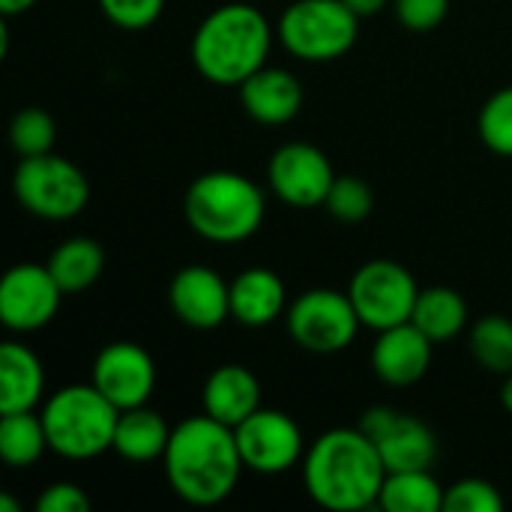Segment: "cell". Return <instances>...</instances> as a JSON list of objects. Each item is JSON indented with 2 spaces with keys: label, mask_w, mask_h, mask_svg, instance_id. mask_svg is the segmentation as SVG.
<instances>
[{
  "label": "cell",
  "mask_w": 512,
  "mask_h": 512,
  "mask_svg": "<svg viewBox=\"0 0 512 512\" xmlns=\"http://www.w3.org/2000/svg\"><path fill=\"white\" fill-rule=\"evenodd\" d=\"M90 384L117 408H141L150 402L156 390V363L135 342H111L105 345L90 369Z\"/></svg>",
  "instance_id": "cell-14"
},
{
  "label": "cell",
  "mask_w": 512,
  "mask_h": 512,
  "mask_svg": "<svg viewBox=\"0 0 512 512\" xmlns=\"http://www.w3.org/2000/svg\"><path fill=\"white\" fill-rule=\"evenodd\" d=\"M273 27L252 3L216 6L192 36L195 69L219 87H240L267 66Z\"/></svg>",
  "instance_id": "cell-3"
},
{
  "label": "cell",
  "mask_w": 512,
  "mask_h": 512,
  "mask_svg": "<svg viewBox=\"0 0 512 512\" xmlns=\"http://www.w3.org/2000/svg\"><path fill=\"white\" fill-rule=\"evenodd\" d=\"M345 6H348L357 18H372V15H378V12L387 6V0H345Z\"/></svg>",
  "instance_id": "cell-34"
},
{
  "label": "cell",
  "mask_w": 512,
  "mask_h": 512,
  "mask_svg": "<svg viewBox=\"0 0 512 512\" xmlns=\"http://www.w3.org/2000/svg\"><path fill=\"white\" fill-rule=\"evenodd\" d=\"M480 138L483 144L512 159V87L498 90L480 111Z\"/></svg>",
  "instance_id": "cell-29"
},
{
  "label": "cell",
  "mask_w": 512,
  "mask_h": 512,
  "mask_svg": "<svg viewBox=\"0 0 512 512\" xmlns=\"http://www.w3.org/2000/svg\"><path fill=\"white\" fill-rule=\"evenodd\" d=\"M0 417V459L9 468H30L42 459L45 450H51L42 414L18 411Z\"/></svg>",
  "instance_id": "cell-25"
},
{
  "label": "cell",
  "mask_w": 512,
  "mask_h": 512,
  "mask_svg": "<svg viewBox=\"0 0 512 512\" xmlns=\"http://www.w3.org/2000/svg\"><path fill=\"white\" fill-rule=\"evenodd\" d=\"M432 339L417 324L381 330L372 345V372L390 387L417 384L432 366Z\"/></svg>",
  "instance_id": "cell-16"
},
{
  "label": "cell",
  "mask_w": 512,
  "mask_h": 512,
  "mask_svg": "<svg viewBox=\"0 0 512 512\" xmlns=\"http://www.w3.org/2000/svg\"><path fill=\"white\" fill-rule=\"evenodd\" d=\"M48 270L63 288V294H78V291H87L102 276L105 252L90 237H69L51 252Z\"/></svg>",
  "instance_id": "cell-23"
},
{
  "label": "cell",
  "mask_w": 512,
  "mask_h": 512,
  "mask_svg": "<svg viewBox=\"0 0 512 512\" xmlns=\"http://www.w3.org/2000/svg\"><path fill=\"white\" fill-rule=\"evenodd\" d=\"M240 99L252 120L264 126H282L297 117L303 105V87L288 69L264 66L240 84Z\"/></svg>",
  "instance_id": "cell-18"
},
{
  "label": "cell",
  "mask_w": 512,
  "mask_h": 512,
  "mask_svg": "<svg viewBox=\"0 0 512 512\" xmlns=\"http://www.w3.org/2000/svg\"><path fill=\"white\" fill-rule=\"evenodd\" d=\"M267 177L279 201L297 210H309V207H324L336 171L321 147L306 141H291L273 153Z\"/></svg>",
  "instance_id": "cell-13"
},
{
  "label": "cell",
  "mask_w": 512,
  "mask_h": 512,
  "mask_svg": "<svg viewBox=\"0 0 512 512\" xmlns=\"http://www.w3.org/2000/svg\"><path fill=\"white\" fill-rule=\"evenodd\" d=\"M33 6H36V0H0V12H3V18L21 15V12H27V9H33Z\"/></svg>",
  "instance_id": "cell-35"
},
{
  "label": "cell",
  "mask_w": 512,
  "mask_h": 512,
  "mask_svg": "<svg viewBox=\"0 0 512 512\" xmlns=\"http://www.w3.org/2000/svg\"><path fill=\"white\" fill-rule=\"evenodd\" d=\"M162 465L174 495L192 507L222 504L237 489L246 468L234 429L207 414L189 417L171 429Z\"/></svg>",
  "instance_id": "cell-1"
},
{
  "label": "cell",
  "mask_w": 512,
  "mask_h": 512,
  "mask_svg": "<svg viewBox=\"0 0 512 512\" xmlns=\"http://www.w3.org/2000/svg\"><path fill=\"white\" fill-rule=\"evenodd\" d=\"M288 312V291L279 273L267 267H249L231 282V318L243 327H267Z\"/></svg>",
  "instance_id": "cell-19"
},
{
  "label": "cell",
  "mask_w": 512,
  "mask_h": 512,
  "mask_svg": "<svg viewBox=\"0 0 512 512\" xmlns=\"http://www.w3.org/2000/svg\"><path fill=\"white\" fill-rule=\"evenodd\" d=\"M396 18L414 33H426L447 18L450 0H393Z\"/></svg>",
  "instance_id": "cell-32"
},
{
  "label": "cell",
  "mask_w": 512,
  "mask_h": 512,
  "mask_svg": "<svg viewBox=\"0 0 512 512\" xmlns=\"http://www.w3.org/2000/svg\"><path fill=\"white\" fill-rule=\"evenodd\" d=\"M90 498L84 495L81 486L75 483H51L39 492L36 498V512H87Z\"/></svg>",
  "instance_id": "cell-33"
},
{
  "label": "cell",
  "mask_w": 512,
  "mask_h": 512,
  "mask_svg": "<svg viewBox=\"0 0 512 512\" xmlns=\"http://www.w3.org/2000/svg\"><path fill=\"white\" fill-rule=\"evenodd\" d=\"M99 6L117 27L144 30L162 15L165 0H99Z\"/></svg>",
  "instance_id": "cell-31"
},
{
  "label": "cell",
  "mask_w": 512,
  "mask_h": 512,
  "mask_svg": "<svg viewBox=\"0 0 512 512\" xmlns=\"http://www.w3.org/2000/svg\"><path fill=\"white\" fill-rule=\"evenodd\" d=\"M387 465L360 429H330L303 456L309 498L333 512H360L381 498Z\"/></svg>",
  "instance_id": "cell-2"
},
{
  "label": "cell",
  "mask_w": 512,
  "mask_h": 512,
  "mask_svg": "<svg viewBox=\"0 0 512 512\" xmlns=\"http://www.w3.org/2000/svg\"><path fill=\"white\" fill-rule=\"evenodd\" d=\"M57 126L54 117L42 108H21L9 123V144L18 153V159L45 156L54 150Z\"/></svg>",
  "instance_id": "cell-27"
},
{
  "label": "cell",
  "mask_w": 512,
  "mask_h": 512,
  "mask_svg": "<svg viewBox=\"0 0 512 512\" xmlns=\"http://www.w3.org/2000/svg\"><path fill=\"white\" fill-rule=\"evenodd\" d=\"M204 414L237 429L246 417L261 408V384L252 369L240 363H225L210 372L201 393Z\"/></svg>",
  "instance_id": "cell-17"
},
{
  "label": "cell",
  "mask_w": 512,
  "mask_h": 512,
  "mask_svg": "<svg viewBox=\"0 0 512 512\" xmlns=\"http://www.w3.org/2000/svg\"><path fill=\"white\" fill-rule=\"evenodd\" d=\"M168 441H171V429L165 417L156 414L153 408L141 405V408L120 411L117 432H114V453L123 456L126 462L135 465L156 462L165 456Z\"/></svg>",
  "instance_id": "cell-21"
},
{
  "label": "cell",
  "mask_w": 512,
  "mask_h": 512,
  "mask_svg": "<svg viewBox=\"0 0 512 512\" xmlns=\"http://www.w3.org/2000/svg\"><path fill=\"white\" fill-rule=\"evenodd\" d=\"M501 405L507 408L512 414V372L510 375H504V387H501Z\"/></svg>",
  "instance_id": "cell-36"
},
{
  "label": "cell",
  "mask_w": 512,
  "mask_h": 512,
  "mask_svg": "<svg viewBox=\"0 0 512 512\" xmlns=\"http://www.w3.org/2000/svg\"><path fill=\"white\" fill-rule=\"evenodd\" d=\"M324 207H327V213L336 216L339 222L357 225V222H363V219L372 213L375 195H372V189H369L366 180H360V177H354V174H345V177H336V180H333Z\"/></svg>",
  "instance_id": "cell-28"
},
{
  "label": "cell",
  "mask_w": 512,
  "mask_h": 512,
  "mask_svg": "<svg viewBox=\"0 0 512 512\" xmlns=\"http://www.w3.org/2000/svg\"><path fill=\"white\" fill-rule=\"evenodd\" d=\"M45 393L39 357L21 342L0 345V414L33 411Z\"/></svg>",
  "instance_id": "cell-20"
},
{
  "label": "cell",
  "mask_w": 512,
  "mask_h": 512,
  "mask_svg": "<svg viewBox=\"0 0 512 512\" xmlns=\"http://www.w3.org/2000/svg\"><path fill=\"white\" fill-rule=\"evenodd\" d=\"M0 512H18V504H15L12 498L3 495V498H0Z\"/></svg>",
  "instance_id": "cell-37"
},
{
  "label": "cell",
  "mask_w": 512,
  "mask_h": 512,
  "mask_svg": "<svg viewBox=\"0 0 512 512\" xmlns=\"http://www.w3.org/2000/svg\"><path fill=\"white\" fill-rule=\"evenodd\" d=\"M348 297L369 330H390L408 324L420 297V288L408 267L396 261H369L363 264L348 285Z\"/></svg>",
  "instance_id": "cell-9"
},
{
  "label": "cell",
  "mask_w": 512,
  "mask_h": 512,
  "mask_svg": "<svg viewBox=\"0 0 512 512\" xmlns=\"http://www.w3.org/2000/svg\"><path fill=\"white\" fill-rule=\"evenodd\" d=\"M60 300L63 288L48 264H15L0 279V321L12 333H36L48 327Z\"/></svg>",
  "instance_id": "cell-12"
},
{
  "label": "cell",
  "mask_w": 512,
  "mask_h": 512,
  "mask_svg": "<svg viewBox=\"0 0 512 512\" xmlns=\"http://www.w3.org/2000/svg\"><path fill=\"white\" fill-rule=\"evenodd\" d=\"M234 438L246 471L264 477L285 474L294 465H303L306 456V444L297 420L276 408H258L234 429Z\"/></svg>",
  "instance_id": "cell-10"
},
{
  "label": "cell",
  "mask_w": 512,
  "mask_h": 512,
  "mask_svg": "<svg viewBox=\"0 0 512 512\" xmlns=\"http://www.w3.org/2000/svg\"><path fill=\"white\" fill-rule=\"evenodd\" d=\"M504 498L501 492L480 477H468L453 483L444 492V512H501Z\"/></svg>",
  "instance_id": "cell-30"
},
{
  "label": "cell",
  "mask_w": 512,
  "mask_h": 512,
  "mask_svg": "<svg viewBox=\"0 0 512 512\" xmlns=\"http://www.w3.org/2000/svg\"><path fill=\"white\" fill-rule=\"evenodd\" d=\"M288 333L291 339L312 354H339L345 351L360 330V315L348 291L312 288L294 297L288 306Z\"/></svg>",
  "instance_id": "cell-8"
},
{
  "label": "cell",
  "mask_w": 512,
  "mask_h": 512,
  "mask_svg": "<svg viewBox=\"0 0 512 512\" xmlns=\"http://www.w3.org/2000/svg\"><path fill=\"white\" fill-rule=\"evenodd\" d=\"M411 324H417L435 345L450 342L468 327V303L453 288H444V285L423 288L417 297Z\"/></svg>",
  "instance_id": "cell-22"
},
{
  "label": "cell",
  "mask_w": 512,
  "mask_h": 512,
  "mask_svg": "<svg viewBox=\"0 0 512 512\" xmlns=\"http://www.w3.org/2000/svg\"><path fill=\"white\" fill-rule=\"evenodd\" d=\"M360 21L345 0H294L276 27L279 42L300 60L330 63L345 57L357 36Z\"/></svg>",
  "instance_id": "cell-6"
},
{
  "label": "cell",
  "mask_w": 512,
  "mask_h": 512,
  "mask_svg": "<svg viewBox=\"0 0 512 512\" xmlns=\"http://www.w3.org/2000/svg\"><path fill=\"white\" fill-rule=\"evenodd\" d=\"M357 429L375 441L387 474L390 471H423L432 468L435 456H438V441L435 432L411 414H402L396 408L387 405H375L369 408Z\"/></svg>",
  "instance_id": "cell-11"
},
{
  "label": "cell",
  "mask_w": 512,
  "mask_h": 512,
  "mask_svg": "<svg viewBox=\"0 0 512 512\" xmlns=\"http://www.w3.org/2000/svg\"><path fill=\"white\" fill-rule=\"evenodd\" d=\"M183 216L189 228L210 243H243L267 216L264 192L237 171H207L186 189Z\"/></svg>",
  "instance_id": "cell-4"
},
{
  "label": "cell",
  "mask_w": 512,
  "mask_h": 512,
  "mask_svg": "<svg viewBox=\"0 0 512 512\" xmlns=\"http://www.w3.org/2000/svg\"><path fill=\"white\" fill-rule=\"evenodd\" d=\"M471 357L492 375L512 372V321L504 315H486L471 327Z\"/></svg>",
  "instance_id": "cell-26"
},
{
  "label": "cell",
  "mask_w": 512,
  "mask_h": 512,
  "mask_svg": "<svg viewBox=\"0 0 512 512\" xmlns=\"http://www.w3.org/2000/svg\"><path fill=\"white\" fill-rule=\"evenodd\" d=\"M168 303L186 327L216 330L231 315V282H225L213 267L189 264L174 273Z\"/></svg>",
  "instance_id": "cell-15"
},
{
  "label": "cell",
  "mask_w": 512,
  "mask_h": 512,
  "mask_svg": "<svg viewBox=\"0 0 512 512\" xmlns=\"http://www.w3.org/2000/svg\"><path fill=\"white\" fill-rule=\"evenodd\" d=\"M12 192L27 213L63 222L87 207L90 183L78 165H72L63 156L45 153L18 162L12 174Z\"/></svg>",
  "instance_id": "cell-7"
},
{
  "label": "cell",
  "mask_w": 512,
  "mask_h": 512,
  "mask_svg": "<svg viewBox=\"0 0 512 512\" xmlns=\"http://www.w3.org/2000/svg\"><path fill=\"white\" fill-rule=\"evenodd\" d=\"M117 420L120 411L93 384L63 387L51 393L42 408L48 447L72 462H87L114 450Z\"/></svg>",
  "instance_id": "cell-5"
},
{
  "label": "cell",
  "mask_w": 512,
  "mask_h": 512,
  "mask_svg": "<svg viewBox=\"0 0 512 512\" xmlns=\"http://www.w3.org/2000/svg\"><path fill=\"white\" fill-rule=\"evenodd\" d=\"M444 486L432 477V468L423 471H390L378 507L387 512H444Z\"/></svg>",
  "instance_id": "cell-24"
}]
</instances>
